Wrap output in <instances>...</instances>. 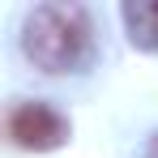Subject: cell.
Listing matches in <instances>:
<instances>
[{"mask_svg": "<svg viewBox=\"0 0 158 158\" xmlns=\"http://www.w3.org/2000/svg\"><path fill=\"white\" fill-rule=\"evenodd\" d=\"M9 137L22 150L47 154V150H60L69 141V120L60 111H52L47 103H17L9 111Z\"/></svg>", "mask_w": 158, "mask_h": 158, "instance_id": "obj_2", "label": "cell"}, {"mask_svg": "<svg viewBox=\"0 0 158 158\" xmlns=\"http://www.w3.org/2000/svg\"><path fill=\"white\" fill-rule=\"evenodd\" d=\"M26 56L43 73H73L90 56V17L81 4L56 0L26 17Z\"/></svg>", "mask_w": 158, "mask_h": 158, "instance_id": "obj_1", "label": "cell"}, {"mask_svg": "<svg viewBox=\"0 0 158 158\" xmlns=\"http://www.w3.org/2000/svg\"><path fill=\"white\" fill-rule=\"evenodd\" d=\"M128 39L145 52H158V0H128L124 4Z\"/></svg>", "mask_w": 158, "mask_h": 158, "instance_id": "obj_3", "label": "cell"}]
</instances>
